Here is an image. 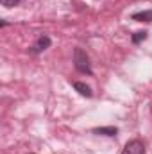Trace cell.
Returning <instances> with one entry per match:
<instances>
[{
  "label": "cell",
  "instance_id": "6da1fadb",
  "mask_svg": "<svg viewBox=\"0 0 152 154\" xmlns=\"http://www.w3.org/2000/svg\"><path fill=\"white\" fill-rule=\"evenodd\" d=\"M74 65L81 74H88L91 75V65H90V57L82 48H75L74 50Z\"/></svg>",
  "mask_w": 152,
  "mask_h": 154
},
{
  "label": "cell",
  "instance_id": "7a4b0ae2",
  "mask_svg": "<svg viewBox=\"0 0 152 154\" xmlns=\"http://www.w3.org/2000/svg\"><path fill=\"white\" fill-rule=\"evenodd\" d=\"M122 154H145V145H143V142H140V140H131V142H127V145L123 147Z\"/></svg>",
  "mask_w": 152,
  "mask_h": 154
},
{
  "label": "cell",
  "instance_id": "3957f363",
  "mask_svg": "<svg viewBox=\"0 0 152 154\" xmlns=\"http://www.w3.org/2000/svg\"><path fill=\"white\" fill-rule=\"evenodd\" d=\"M50 43H52V41H50V38H48V36H39L38 41L32 45V48H31V50H32L34 54H39V52L47 50V48L50 47Z\"/></svg>",
  "mask_w": 152,
  "mask_h": 154
},
{
  "label": "cell",
  "instance_id": "277c9868",
  "mask_svg": "<svg viewBox=\"0 0 152 154\" xmlns=\"http://www.w3.org/2000/svg\"><path fill=\"white\" fill-rule=\"evenodd\" d=\"M74 88H75L81 95H84V97H91V95H93L91 88H90L88 84H84V82H74Z\"/></svg>",
  "mask_w": 152,
  "mask_h": 154
},
{
  "label": "cell",
  "instance_id": "5b68a950",
  "mask_svg": "<svg viewBox=\"0 0 152 154\" xmlns=\"http://www.w3.org/2000/svg\"><path fill=\"white\" fill-rule=\"evenodd\" d=\"M132 20L136 22H152V11H141V13H134Z\"/></svg>",
  "mask_w": 152,
  "mask_h": 154
},
{
  "label": "cell",
  "instance_id": "8992f818",
  "mask_svg": "<svg viewBox=\"0 0 152 154\" xmlns=\"http://www.w3.org/2000/svg\"><path fill=\"white\" fill-rule=\"evenodd\" d=\"M93 133L95 134H106V136H116L118 129L116 127H97V129H93Z\"/></svg>",
  "mask_w": 152,
  "mask_h": 154
},
{
  "label": "cell",
  "instance_id": "52a82bcc",
  "mask_svg": "<svg viewBox=\"0 0 152 154\" xmlns=\"http://www.w3.org/2000/svg\"><path fill=\"white\" fill-rule=\"evenodd\" d=\"M145 38H147V32L145 31H140V32H136L132 36V43H140V41H143Z\"/></svg>",
  "mask_w": 152,
  "mask_h": 154
},
{
  "label": "cell",
  "instance_id": "ba28073f",
  "mask_svg": "<svg viewBox=\"0 0 152 154\" xmlns=\"http://www.w3.org/2000/svg\"><path fill=\"white\" fill-rule=\"evenodd\" d=\"M0 2H2L4 7H13V5H16L20 0H0Z\"/></svg>",
  "mask_w": 152,
  "mask_h": 154
}]
</instances>
